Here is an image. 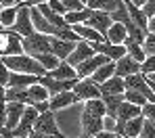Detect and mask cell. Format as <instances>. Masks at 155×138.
Segmentation results:
<instances>
[{
  "label": "cell",
  "mask_w": 155,
  "mask_h": 138,
  "mask_svg": "<svg viewBox=\"0 0 155 138\" xmlns=\"http://www.w3.org/2000/svg\"><path fill=\"white\" fill-rule=\"evenodd\" d=\"M138 136L140 138H155V124L143 119V128H140V134Z\"/></svg>",
  "instance_id": "cell-38"
},
{
  "label": "cell",
  "mask_w": 155,
  "mask_h": 138,
  "mask_svg": "<svg viewBox=\"0 0 155 138\" xmlns=\"http://www.w3.org/2000/svg\"><path fill=\"white\" fill-rule=\"evenodd\" d=\"M4 119H6V101L2 98L0 101V128L4 126Z\"/></svg>",
  "instance_id": "cell-46"
},
{
  "label": "cell",
  "mask_w": 155,
  "mask_h": 138,
  "mask_svg": "<svg viewBox=\"0 0 155 138\" xmlns=\"http://www.w3.org/2000/svg\"><path fill=\"white\" fill-rule=\"evenodd\" d=\"M6 80H8V69H6V65L2 63V56H0V86L2 88H6Z\"/></svg>",
  "instance_id": "cell-43"
},
{
  "label": "cell",
  "mask_w": 155,
  "mask_h": 138,
  "mask_svg": "<svg viewBox=\"0 0 155 138\" xmlns=\"http://www.w3.org/2000/svg\"><path fill=\"white\" fill-rule=\"evenodd\" d=\"M17 4V0H0V6L2 8H6V6H15Z\"/></svg>",
  "instance_id": "cell-49"
},
{
  "label": "cell",
  "mask_w": 155,
  "mask_h": 138,
  "mask_svg": "<svg viewBox=\"0 0 155 138\" xmlns=\"http://www.w3.org/2000/svg\"><path fill=\"white\" fill-rule=\"evenodd\" d=\"M147 80H151V82H155V73H149V75H145Z\"/></svg>",
  "instance_id": "cell-52"
},
{
  "label": "cell",
  "mask_w": 155,
  "mask_h": 138,
  "mask_svg": "<svg viewBox=\"0 0 155 138\" xmlns=\"http://www.w3.org/2000/svg\"><path fill=\"white\" fill-rule=\"evenodd\" d=\"M46 4H48V8L54 11V13H59V15H65L67 11H65V6L61 4V0H46Z\"/></svg>",
  "instance_id": "cell-40"
},
{
  "label": "cell",
  "mask_w": 155,
  "mask_h": 138,
  "mask_svg": "<svg viewBox=\"0 0 155 138\" xmlns=\"http://www.w3.org/2000/svg\"><path fill=\"white\" fill-rule=\"evenodd\" d=\"M147 34H155V15L147 19Z\"/></svg>",
  "instance_id": "cell-48"
},
{
  "label": "cell",
  "mask_w": 155,
  "mask_h": 138,
  "mask_svg": "<svg viewBox=\"0 0 155 138\" xmlns=\"http://www.w3.org/2000/svg\"><path fill=\"white\" fill-rule=\"evenodd\" d=\"M11 29L15 34H19L21 38L31 36L36 29L31 25V19H29V6H17V15H15V23L11 25Z\"/></svg>",
  "instance_id": "cell-5"
},
{
  "label": "cell",
  "mask_w": 155,
  "mask_h": 138,
  "mask_svg": "<svg viewBox=\"0 0 155 138\" xmlns=\"http://www.w3.org/2000/svg\"><path fill=\"white\" fill-rule=\"evenodd\" d=\"M23 109H25L23 103H6V119H4V126H2V128L13 130V128L19 124V119H21V115H23Z\"/></svg>",
  "instance_id": "cell-16"
},
{
  "label": "cell",
  "mask_w": 155,
  "mask_h": 138,
  "mask_svg": "<svg viewBox=\"0 0 155 138\" xmlns=\"http://www.w3.org/2000/svg\"><path fill=\"white\" fill-rule=\"evenodd\" d=\"M84 111H88V113H92V115H99V117H103L105 115V105L101 98H90V101H84Z\"/></svg>",
  "instance_id": "cell-32"
},
{
  "label": "cell",
  "mask_w": 155,
  "mask_h": 138,
  "mask_svg": "<svg viewBox=\"0 0 155 138\" xmlns=\"http://www.w3.org/2000/svg\"><path fill=\"white\" fill-rule=\"evenodd\" d=\"M143 50H145V55H155V34H145Z\"/></svg>",
  "instance_id": "cell-37"
},
{
  "label": "cell",
  "mask_w": 155,
  "mask_h": 138,
  "mask_svg": "<svg viewBox=\"0 0 155 138\" xmlns=\"http://www.w3.org/2000/svg\"><path fill=\"white\" fill-rule=\"evenodd\" d=\"M147 82H149V88H151V92L155 94V82H151V80H147Z\"/></svg>",
  "instance_id": "cell-51"
},
{
  "label": "cell",
  "mask_w": 155,
  "mask_h": 138,
  "mask_svg": "<svg viewBox=\"0 0 155 138\" xmlns=\"http://www.w3.org/2000/svg\"><path fill=\"white\" fill-rule=\"evenodd\" d=\"M31 107L38 111V113H44V111H48V101H38V103H34Z\"/></svg>",
  "instance_id": "cell-45"
},
{
  "label": "cell",
  "mask_w": 155,
  "mask_h": 138,
  "mask_svg": "<svg viewBox=\"0 0 155 138\" xmlns=\"http://www.w3.org/2000/svg\"><path fill=\"white\" fill-rule=\"evenodd\" d=\"M48 42H51V53L54 56H59L61 61H65L69 53L76 48L78 42H71V40H61V38H54V36H48Z\"/></svg>",
  "instance_id": "cell-15"
},
{
  "label": "cell",
  "mask_w": 155,
  "mask_h": 138,
  "mask_svg": "<svg viewBox=\"0 0 155 138\" xmlns=\"http://www.w3.org/2000/svg\"><path fill=\"white\" fill-rule=\"evenodd\" d=\"M140 128H143V115H136V117H132V119H128V121L124 124L122 136H126V138H138Z\"/></svg>",
  "instance_id": "cell-28"
},
{
  "label": "cell",
  "mask_w": 155,
  "mask_h": 138,
  "mask_svg": "<svg viewBox=\"0 0 155 138\" xmlns=\"http://www.w3.org/2000/svg\"><path fill=\"white\" fill-rule=\"evenodd\" d=\"M0 8H2V6H0ZM0 27H2V25H0Z\"/></svg>",
  "instance_id": "cell-53"
},
{
  "label": "cell",
  "mask_w": 155,
  "mask_h": 138,
  "mask_svg": "<svg viewBox=\"0 0 155 138\" xmlns=\"http://www.w3.org/2000/svg\"><path fill=\"white\" fill-rule=\"evenodd\" d=\"M90 8L88 6H84V8H80V11H69V13H65L63 15V19H65V23L67 25H76V23H84L88 17H90Z\"/></svg>",
  "instance_id": "cell-29"
},
{
  "label": "cell",
  "mask_w": 155,
  "mask_h": 138,
  "mask_svg": "<svg viewBox=\"0 0 155 138\" xmlns=\"http://www.w3.org/2000/svg\"><path fill=\"white\" fill-rule=\"evenodd\" d=\"M31 130H34V132H40V134H51V136H54V138H67L59 130V126H57V121H54V113H52L51 109L44 111V113H38V117H36Z\"/></svg>",
  "instance_id": "cell-3"
},
{
  "label": "cell",
  "mask_w": 155,
  "mask_h": 138,
  "mask_svg": "<svg viewBox=\"0 0 155 138\" xmlns=\"http://www.w3.org/2000/svg\"><path fill=\"white\" fill-rule=\"evenodd\" d=\"M92 55H97L94 50H92V46H90V42H86V40H80L76 44V48L69 53V56L65 59L71 67H78L82 61H86V59H90Z\"/></svg>",
  "instance_id": "cell-10"
},
{
  "label": "cell",
  "mask_w": 155,
  "mask_h": 138,
  "mask_svg": "<svg viewBox=\"0 0 155 138\" xmlns=\"http://www.w3.org/2000/svg\"><path fill=\"white\" fill-rule=\"evenodd\" d=\"M124 101H128V103H132V105H138V107H143L145 103H149L140 92H136V90H124Z\"/></svg>",
  "instance_id": "cell-34"
},
{
  "label": "cell",
  "mask_w": 155,
  "mask_h": 138,
  "mask_svg": "<svg viewBox=\"0 0 155 138\" xmlns=\"http://www.w3.org/2000/svg\"><path fill=\"white\" fill-rule=\"evenodd\" d=\"M134 6H138V8H143V4H145V0H130Z\"/></svg>",
  "instance_id": "cell-50"
},
{
  "label": "cell",
  "mask_w": 155,
  "mask_h": 138,
  "mask_svg": "<svg viewBox=\"0 0 155 138\" xmlns=\"http://www.w3.org/2000/svg\"><path fill=\"white\" fill-rule=\"evenodd\" d=\"M42 67H44V71H51V69H54L59 63H61V59L59 56H54L52 53H44V55H36L34 56Z\"/></svg>",
  "instance_id": "cell-31"
},
{
  "label": "cell",
  "mask_w": 155,
  "mask_h": 138,
  "mask_svg": "<svg viewBox=\"0 0 155 138\" xmlns=\"http://www.w3.org/2000/svg\"><path fill=\"white\" fill-rule=\"evenodd\" d=\"M124 86L128 88V90H136V92H140L149 103H155V94L151 92V88H149V82H147V78L143 75V73H134V75H126L124 78Z\"/></svg>",
  "instance_id": "cell-6"
},
{
  "label": "cell",
  "mask_w": 155,
  "mask_h": 138,
  "mask_svg": "<svg viewBox=\"0 0 155 138\" xmlns=\"http://www.w3.org/2000/svg\"><path fill=\"white\" fill-rule=\"evenodd\" d=\"M126 36H128L126 27H124L122 23L113 21V23L109 25V29H107V34H105V40L111 42V44H122V42L126 40Z\"/></svg>",
  "instance_id": "cell-24"
},
{
  "label": "cell",
  "mask_w": 155,
  "mask_h": 138,
  "mask_svg": "<svg viewBox=\"0 0 155 138\" xmlns=\"http://www.w3.org/2000/svg\"><path fill=\"white\" fill-rule=\"evenodd\" d=\"M140 115H143V119L155 124V103H145L140 107Z\"/></svg>",
  "instance_id": "cell-36"
},
{
  "label": "cell",
  "mask_w": 155,
  "mask_h": 138,
  "mask_svg": "<svg viewBox=\"0 0 155 138\" xmlns=\"http://www.w3.org/2000/svg\"><path fill=\"white\" fill-rule=\"evenodd\" d=\"M21 48H23V53H25V55H29V56L51 53V42H48V36H46V34H38V31H34L31 36L21 38Z\"/></svg>",
  "instance_id": "cell-2"
},
{
  "label": "cell",
  "mask_w": 155,
  "mask_h": 138,
  "mask_svg": "<svg viewBox=\"0 0 155 138\" xmlns=\"http://www.w3.org/2000/svg\"><path fill=\"white\" fill-rule=\"evenodd\" d=\"M71 92L78 96V101H90V98H101V88L90 78H80L74 82Z\"/></svg>",
  "instance_id": "cell-4"
},
{
  "label": "cell",
  "mask_w": 155,
  "mask_h": 138,
  "mask_svg": "<svg viewBox=\"0 0 155 138\" xmlns=\"http://www.w3.org/2000/svg\"><path fill=\"white\" fill-rule=\"evenodd\" d=\"M78 103V96L71 92V90H65V92H59V94H52L48 98V109L51 111H61V109H67L71 105Z\"/></svg>",
  "instance_id": "cell-14"
},
{
  "label": "cell",
  "mask_w": 155,
  "mask_h": 138,
  "mask_svg": "<svg viewBox=\"0 0 155 138\" xmlns=\"http://www.w3.org/2000/svg\"><path fill=\"white\" fill-rule=\"evenodd\" d=\"M111 75H115V65H113V61H107V63H103L101 67L94 69V73L90 75V80H92L94 84H103L105 80H109Z\"/></svg>",
  "instance_id": "cell-26"
},
{
  "label": "cell",
  "mask_w": 155,
  "mask_h": 138,
  "mask_svg": "<svg viewBox=\"0 0 155 138\" xmlns=\"http://www.w3.org/2000/svg\"><path fill=\"white\" fill-rule=\"evenodd\" d=\"M0 138H2V134H0Z\"/></svg>",
  "instance_id": "cell-54"
},
{
  "label": "cell",
  "mask_w": 155,
  "mask_h": 138,
  "mask_svg": "<svg viewBox=\"0 0 155 138\" xmlns=\"http://www.w3.org/2000/svg\"><path fill=\"white\" fill-rule=\"evenodd\" d=\"M46 75H51V78H54V80H78L76 69H74L67 61H61L54 69L46 71Z\"/></svg>",
  "instance_id": "cell-20"
},
{
  "label": "cell",
  "mask_w": 155,
  "mask_h": 138,
  "mask_svg": "<svg viewBox=\"0 0 155 138\" xmlns=\"http://www.w3.org/2000/svg\"><path fill=\"white\" fill-rule=\"evenodd\" d=\"M38 11L44 15V19L51 23V25H54V27H59V29H65V27H69L67 23H65V19H63V15H59V13H54V11H51L48 8V4L46 2H42V4H38Z\"/></svg>",
  "instance_id": "cell-23"
},
{
  "label": "cell",
  "mask_w": 155,
  "mask_h": 138,
  "mask_svg": "<svg viewBox=\"0 0 155 138\" xmlns=\"http://www.w3.org/2000/svg\"><path fill=\"white\" fill-rule=\"evenodd\" d=\"M42 2H46V0H17L15 6H38Z\"/></svg>",
  "instance_id": "cell-44"
},
{
  "label": "cell",
  "mask_w": 155,
  "mask_h": 138,
  "mask_svg": "<svg viewBox=\"0 0 155 138\" xmlns=\"http://www.w3.org/2000/svg\"><path fill=\"white\" fill-rule=\"evenodd\" d=\"M109 59L107 56H103V55H92L90 59H86V61H82L78 67H74L76 69V75H78V80L80 78H90L92 73H94V69L97 67H101L103 63H107Z\"/></svg>",
  "instance_id": "cell-11"
},
{
  "label": "cell",
  "mask_w": 155,
  "mask_h": 138,
  "mask_svg": "<svg viewBox=\"0 0 155 138\" xmlns=\"http://www.w3.org/2000/svg\"><path fill=\"white\" fill-rule=\"evenodd\" d=\"M38 82V75H29V73H17V71H8V80H6V88H27L29 84Z\"/></svg>",
  "instance_id": "cell-21"
},
{
  "label": "cell",
  "mask_w": 155,
  "mask_h": 138,
  "mask_svg": "<svg viewBox=\"0 0 155 138\" xmlns=\"http://www.w3.org/2000/svg\"><path fill=\"white\" fill-rule=\"evenodd\" d=\"M138 138H140V136H138Z\"/></svg>",
  "instance_id": "cell-55"
},
{
  "label": "cell",
  "mask_w": 155,
  "mask_h": 138,
  "mask_svg": "<svg viewBox=\"0 0 155 138\" xmlns=\"http://www.w3.org/2000/svg\"><path fill=\"white\" fill-rule=\"evenodd\" d=\"M124 44V48H126V55L132 56L134 61H138V63H143L145 61V50H143V44H138V42H134V40H130L128 36H126V40L122 42Z\"/></svg>",
  "instance_id": "cell-27"
},
{
  "label": "cell",
  "mask_w": 155,
  "mask_h": 138,
  "mask_svg": "<svg viewBox=\"0 0 155 138\" xmlns=\"http://www.w3.org/2000/svg\"><path fill=\"white\" fill-rule=\"evenodd\" d=\"M27 92V105H34V103H38V101H48L51 98V94H48V90L42 86V84H29L25 88Z\"/></svg>",
  "instance_id": "cell-22"
},
{
  "label": "cell",
  "mask_w": 155,
  "mask_h": 138,
  "mask_svg": "<svg viewBox=\"0 0 155 138\" xmlns=\"http://www.w3.org/2000/svg\"><path fill=\"white\" fill-rule=\"evenodd\" d=\"M84 4L90 11H105V13H113L124 6L122 0H84Z\"/></svg>",
  "instance_id": "cell-19"
},
{
  "label": "cell",
  "mask_w": 155,
  "mask_h": 138,
  "mask_svg": "<svg viewBox=\"0 0 155 138\" xmlns=\"http://www.w3.org/2000/svg\"><path fill=\"white\" fill-rule=\"evenodd\" d=\"M2 63L6 65V69L8 71H17V73H29V75H46V71H44V67L34 59V56L25 55V53H21V55H11V56H2Z\"/></svg>",
  "instance_id": "cell-1"
},
{
  "label": "cell",
  "mask_w": 155,
  "mask_h": 138,
  "mask_svg": "<svg viewBox=\"0 0 155 138\" xmlns=\"http://www.w3.org/2000/svg\"><path fill=\"white\" fill-rule=\"evenodd\" d=\"M29 19H31V25H34V29H36L38 34H46V36H57V34H59V27L51 25V23L44 19V15L38 11V6H29Z\"/></svg>",
  "instance_id": "cell-8"
},
{
  "label": "cell",
  "mask_w": 155,
  "mask_h": 138,
  "mask_svg": "<svg viewBox=\"0 0 155 138\" xmlns=\"http://www.w3.org/2000/svg\"><path fill=\"white\" fill-rule=\"evenodd\" d=\"M99 88H101V96L103 94H124V90H126L124 78H120V75H111L109 80L99 84Z\"/></svg>",
  "instance_id": "cell-18"
},
{
  "label": "cell",
  "mask_w": 155,
  "mask_h": 138,
  "mask_svg": "<svg viewBox=\"0 0 155 138\" xmlns=\"http://www.w3.org/2000/svg\"><path fill=\"white\" fill-rule=\"evenodd\" d=\"M140 73H143V75L155 73V55H147L145 56V61L140 63Z\"/></svg>",
  "instance_id": "cell-35"
},
{
  "label": "cell",
  "mask_w": 155,
  "mask_h": 138,
  "mask_svg": "<svg viewBox=\"0 0 155 138\" xmlns=\"http://www.w3.org/2000/svg\"><path fill=\"white\" fill-rule=\"evenodd\" d=\"M15 15H17V6L0 8V25H2V27H11V25L15 23Z\"/></svg>",
  "instance_id": "cell-33"
},
{
  "label": "cell",
  "mask_w": 155,
  "mask_h": 138,
  "mask_svg": "<svg viewBox=\"0 0 155 138\" xmlns=\"http://www.w3.org/2000/svg\"><path fill=\"white\" fill-rule=\"evenodd\" d=\"M69 27H71L74 34L80 36V40H86V42H103V40H105L97 29L88 27L86 23H76V25H69Z\"/></svg>",
  "instance_id": "cell-17"
},
{
  "label": "cell",
  "mask_w": 155,
  "mask_h": 138,
  "mask_svg": "<svg viewBox=\"0 0 155 138\" xmlns=\"http://www.w3.org/2000/svg\"><path fill=\"white\" fill-rule=\"evenodd\" d=\"M84 23H86L88 27L97 29V31L105 38L107 29H109V25H111L113 21H111V15H109V13H105V11H92V13H90V17H88Z\"/></svg>",
  "instance_id": "cell-9"
},
{
  "label": "cell",
  "mask_w": 155,
  "mask_h": 138,
  "mask_svg": "<svg viewBox=\"0 0 155 138\" xmlns=\"http://www.w3.org/2000/svg\"><path fill=\"white\" fill-rule=\"evenodd\" d=\"M103 130L105 132H115V117L105 115L103 117Z\"/></svg>",
  "instance_id": "cell-42"
},
{
  "label": "cell",
  "mask_w": 155,
  "mask_h": 138,
  "mask_svg": "<svg viewBox=\"0 0 155 138\" xmlns=\"http://www.w3.org/2000/svg\"><path fill=\"white\" fill-rule=\"evenodd\" d=\"M94 138H126V136H122V134H115V132H105V130H101L99 134Z\"/></svg>",
  "instance_id": "cell-47"
},
{
  "label": "cell",
  "mask_w": 155,
  "mask_h": 138,
  "mask_svg": "<svg viewBox=\"0 0 155 138\" xmlns=\"http://www.w3.org/2000/svg\"><path fill=\"white\" fill-rule=\"evenodd\" d=\"M76 80H54L51 75H40L38 78V84H42L46 90H48V94H59V92H65V90H71V86H74Z\"/></svg>",
  "instance_id": "cell-13"
},
{
  "label": "cell",
  "mask_w": 155,
  "mask_h": 138,
  "mask_svg": "<svg viewBox=\"0 0 155 138\" xmlns=\"http://www.w3.org/2000/svg\"><path fill=\"white\" fill-rule=\"evenodd\" d=\"M101 101H103V105H105V115L115 117V113H117V109H120V105L124 103V94H103Z\"/></svg>",
  "instance_id": "cell-25"
},
{
  "label": "cell",
  "mask_w": 155,
  "mask_h": 138,
  "mask_svg": "<svg viewBox=\"0 0 155 138\" xmlns=\"http://www.w3.org/2000/svg\"><path fill=\"white\" fill-rule=\"evenodd\" d=\"M103 117L92 115V113H88V111L82 109V113H80V130H82V134L94 138L101 130H103Z\"/></svg>",
  "instance_id": "cell-7"
},
{
  "label": "cell",
  "mask_w": 155,
  "mask_h": 138,
  "mask_svg": "<svg viewBox=\"0 0 155 138\" xmlns=\"http://www.w3.org/2000/svg\"><path fill=\"white\" fill-rule=\"evenodd\" d=\"M113 65H115V75H120V78L140 73V63L134 61V59L128 56V55H124V56H120L117 61H113Z\"/></svg>",
  "instance_id": "cell-12"
},
{
  "label": "cell",
  "mask_w": 155,
  "mask_h": 138,
  "mask_svg": "<svg viewBox=\"0 0 155 138\" xmlns=\"http://www.w3.org/2000/svg\"><path fill=\"white\" fill-rule=\"evenodd\" d=\"M143 13H145V17L149 19V17H153L155 15V0H145V4H143V8H140Z\"/></svg>",
  "instance_id": "cell-41"
},
{
  "label": "cell",
  "mask_w": 155,
  "mask_h": 138,
  "mask_svg": "<svg viewBox=\"0 0 155 138\" xmlns=\"http://www.w3.org/2000/svg\"><path fill=\"white\" fill-rule=\"evenodd\" d=\"M61 4L65 6V11H67V13H69V11H80V8H84V6H86L82 0H61Z\"/></svg>",
  "instance_id": "cell-39"
},
{
  "label": "cell",
  "mask_w": 155,
  "mask_h": 138,
  "mask_svg": "<svg viewBox=\"0 0 155 138\" xmlns=\"http://www.w3.org/2000/svg\"><path fill=\"white\" fill-rule=\"evenodd\" d=\"M4 101L6 103H23V105H27L25 88H13V86L4 88Z\"/></svg>",
  "instance_id": "cell-30"
}]
</instances>
